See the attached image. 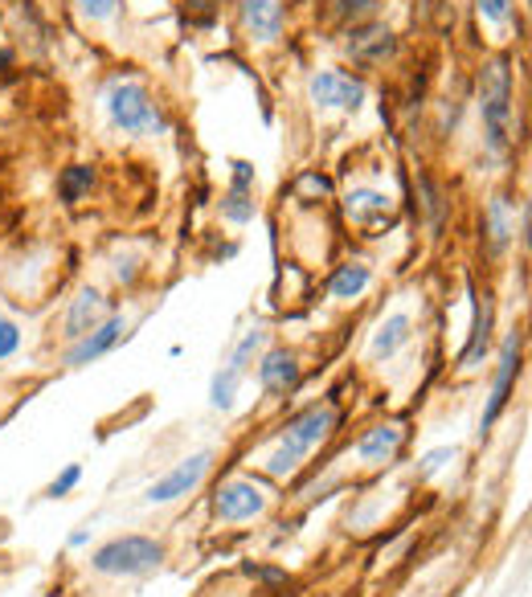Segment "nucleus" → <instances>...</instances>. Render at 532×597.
Instances as JSON below:
<instances>
[{
	"label": "nucleus",
	"instance_id": "nucleus-1",
	"mask_svg": "<svg viewBox=\"0 0 532 597\" xmlns=\"http://www.w3.org/2000/svg\"><path fill=\"white\" fill-rule=\"evenodd\" d=\"M337 425H340V409L332 402L307 405L295 418H287L283 439L266 455V474H270V479H291V474L303 467V458L337 434Z\"/></svg>",
	"mask_w": 532,
	"mask_h": 597
},
{
	"label": "nucleus",
	"instance_id": "nucleus-25",
	"mask_svg": "<svg viewBox=\"0 0 532 597\" xmlns=\"http://www.w3.org/2000/svg\"><path fill=\"white\" fill-rule=\"evenodd\" d=\"M337 4V21H353V25H360V21H369L372 13H377V0H332Z\"/></svg>",
	"mask_w": 532,
	"mask_h": 597
},
{
	"label": "nucleus",
	"instance_id": "nucleus-4",
	"mask_svg": "<svg viewBox=\"0 0 532 597\" xmlns=\"http://www.w3.org/2000/svg\"><path fill=\"white\" fill-rule=\"evenodd\" d=\"M164 545L156 536H140V532H127V536H115L90 552V569L99 577H148L164 564Z\"/></svg>",
	"mask_w": 532,
	"mask_h": 597
},
{
	"label": "nucleus",
	"instance_id": "nucleus-26",
	"mask_svg": "<svg viewBox=\"0 0 532 597\" xmlns=\"http://www.w3.org/2000/svg\"><path fill=\"white\" fill-rule=\"evenodd\" d=\"M78 483H83V467H78V462H71V467H66V471L58 474L50 487H46V495H50V499H66V495H71Z\"/></svg>",
	"mask_w": 532,
	"mask_h": 597
},
{
	"label": "nucleus",
	"instance_id": "nucleus-19",
	"mask_svg": "<svg viewBox=\"0 0 532 597\" xmlns=\"http://www.w3.org/2000/svg\"><path fill=\"white\" fill-rule=\"evenodd\" d=\"M369 282H372V270L365 263H349V266H340L337 275H332V298H360L365 291H369Z\"/></svg>",
	"mask_w": 532,
	"mask_h": 597
},
{
	"label": "nucleus",
	"instance_id": "nucleus-27",
	"mask_svg": "<svg viewBox=\"0 0 532 597\" xmlns=\"http://www.w3.org/2000/svg\"><path fill=\"white\" fill-rule=\"evenodd\" d=\"M455 458H459V446H439V450L418 458V474H439L446 462H455Z\"/></svg>",
	"mask_w": 532,
	"mask_h": 597
},
{
	"label": "nucleus",
	"instance_id": "nucleus-29",
	"mask_svg": "<svg viewBox=\"0 0 532 597\" xmlns=\"http://www.w3.org/2000/svg\"><path fill=\"white\" fill-rule=\"evenodd\" d=\"M479 17L492 21V25H504V21L512 17V0H476Z\"/></svg>",
	"mask_w": 532,
	"mask_h": 597
},
{
	"label": "nucleus",
	"instance_id": "nucleus-32",
	"mask_svg": "<svg viewBox=\"0 0 532 597\" xmlns=\"http://www.w3.org/2000/svg\"><path fill=\"white\" fill-rule=\"evenodd\" d=\"M217 4H221V0H189V9H197V13H201V21H210Z\"/></svg>",
	"mask_w": 532,
	"mask_h": 597
},
{
	"label": "nucleus",
	"instance_id": "nucleus-35",
	"mask_svg": "<svg viewBox=\"0 0 532 597\" xmlns=\"http://www.w3.org/2000/svg\"><path fill=\"white\" fill-rule=\"evenodd\" d=\"M422 597H439V594H422Z\"/></svg>",
	"mask_w": 532,
	"mask_h": 597
},
{
	"label": "nucleus",
	"instance_id": "nucleus-12",
	"mask_svg": "<svg viewBox=\"0 0 532 597\" xmlns=\"http://www.w3.org/2000/svg\"><path fill=\"white\" fill-rule=\"evenodd\" d=\"M127 335V323H124V316H111V319H103L94 332H87L83 340H74L71 348H66V365L71 369H83V365H94L99 356H106V352L115 348L119 340Z\"/></svg>",
	"mask_w": 532,
	"mask_h": 597
},
{
	"label": "nucleus",
	"instance_id": "nucleus-34",
	"mask_svg": "<svg viewBox=\"0 0 532 597\" xmlns=\"http://www.w3.org/2000/svg\"><path fill=\"white\" fill-rule=\"evenodd\" d=\"M9 66H13V53L0 46V71H9Z\"/></svg>",
	"mask_w": 532,
	"mask_h": 597
},
{
	"label": "nucleus",
	"instance_id": "nucleus-24",
	"mask_svg": "<svg viewBox=\"0 0 532 597\" xmlns=\"http://www.w3.org/2000/svg\"><path fill=\"white\" fill-rule=\"evenodd\" d=\"M418 185H422V201H426V213H430V229H434V233H439V229H443V217H446L443 189H439V185H434V180H430V176H422V180H418Z\"/></svg>",
	"mask_w": 532,
	"mask_h": 597
},
{
	"label": "nucleus",
	"instance_id": "nucleus-10",
	"mask_svg": "<svg viewBox=\"0 0 532 597\" xmlns=\"http://www.w3.org/2000/svg\"><path fill=\"white\" fill-rule=\"evenodd\" d=\"M303 381V365L291 348H270L258 356V385L270 397H287L291 389H300Z\"/></svg>",
	"mask_w": 532,
	"mask_h": 597
},
{
	"label": "nucleus",
	"instance_id": "nucleus-33",
	"mask_svg": "<svg viewBox=\"0 0 532 597\" xmlns=\"http://www.w3.org/2000/svg\"><path fill=\"white\" fill-rule=\"evenodd\" d=\"M87 541H90V532H87V528H78V532H71V541H66V545H71V548H83Z\"/></svg>",
	"mask_w": 532,
	"mask_h": 597
},
{
	"label": "nucleus",
	"instance_id": "nucleus-9",
	"mask_svg": "<svg viewBox=\"0 0 532 597\" xmlns=\"http://www.w3.org/2000/svg\"><path fill=\"white\" fill-rule=\"evenodd\" d=\"M111 298L103 291H94V287H83L78 295L71 298V307H66V316H62V340L74 344V340H83L87 332H94L103 319H111Z\"/></svg>",
	"mask_w": 532,
	"mask_h": 597
},
{
	"label": "nucleus",
	"instance_id": "nucleus-6",
	"mask_svg": "<svg viewBox=\"0 0 532 597\" xmlns=\"http://www.w3.org/2000/svg\"><path fill=\"white\" fill-rule=\"evenodd\" d=\"M213 516L221 524H246V520H258L266 508H270V495L254 483V479H226L210 499Z\"/></svg>",
	"mask_w": 532,
	"mask_h": 597
},
{
	"label": "nucleus",
	"instance_id": "nucleus-20",
	"mask_svg": "<svg viewBox=\"0 0 532 597\" xmlns=\"http://www.w3.org/2000/svg\"><path fill=\"white\" fill-rule=\"evenodd\" d=\"M266 348V332L263 328H250L246 335H242V340H238V344H233V352L230 356H226V369L230 372H238V377H242V381H246V372H250V365H254V360H258V352Z\"/></svg>",
	"mask_w": 532,
	"mask_h": 597
},
{
	"label": "nucleus",
	"instance_id": "nucleus-2",
	"mask_svg": "<svg viewBox=\"0 0 532 597\" xmlns=\"http://www.w3.org/2000/svg\"><path fill=\"white\" fill-rule=\"evenodd\" d=\"M479 124H483V143L504 156L512 148V62L492 58L479 71Z\"/></svg>",
	"mask_w": 532,
	"mask_h": 597
},
{
	"label": "nucleus",
	"instance_id": "nucleus-15",
	"mask_svg": "<svg viewBox=\"0 0 532 597\" xmlns=\"http://www.w3.org/2000/svg\"><path fill=\"white\" fill-rule=\"evenodd\" d=\"M393 50H397V37H393V29H385V25H353V34H349L353 62L377 66V62L393 58Z\"/></svg>",
	"mask_w": 532,
	"mask_h": 597
},
{
	"label": "nucleus",
	"instance_id": "nucleus-11",
	"mask_svg": "<svg viewBox=\"0 0 532 597\" xmlns=\"http://www.w3.org/2000/svg\"><path fill=\"white\" fill-rule=\"evenodd\" d=\"M471 298H476V323H471V335H467V348L459 352V369L463 372L479 369V365L487 360L492 332H496V303H492V295H487V291H483V295L471 291Z\"/></svg>",
	"mask_w": 532,
	"mask_h": 597
},
{
	"label": "nucleus",
	"instance_id": "nucleus-28",
	"mask_svg": "<svg viewBox=\"0 0 532 597\" xmlns=\"http://www.w3.org/2000/svg\"><path fill=\"white\" fill-rule=\"evenodd\" d=\"M17 348H21V328L9 316H0V360L17 356Z\"/></svg>",
	"mask_w": 532,
	"mask_h": 597
},
{
	"label": "nucleus",
	"instance_id": "nucleus-23",
	"mask_svg": "<svg viewBox=\"0 0 532 597\" xmlns=\"http://www.w3.org/2000/svg\"><path fill=\"white\" fill-rule=\"evenodd\" d=\"M90 185H94V173H90L87 164H74V168H66V176H62V201H83V193H87Z\"/></svg>",
	"mask_w": 532,
	"mask_h": 597
},
{
	"label": "nucleus",
	"instance_id": "nucleus-16",
	"mask_svg": "<svg viewBox=\"0 0 532 597\" xmlns=\"http://www.w3.org/2000/svg\"><path fill=\"white\" fill-rule=\"evenodd\" d=\"M344 213H349V221L360 229H377L390 221L393 213V196L381 193V189H353V193L344 196Z\"/></svg>",
	"mask_w": 532,
	"mask_h": 597
},
{
	"label": "nucleus",
	"instance_id": "nucleus-8",
	"mask_svg": "<svg viewBox=\"0 0 532 597\" xmlns=\"http://www.w3.org/2000/svg\"><path fill=\"white\" fill-rule=\"evenodd\" d=\"M307 94H312V103L324 106V111H356V106L365 103V82L353 78V74L344 71H319L312 74V82H307Z\"/></svg>",
	"mask_w": 532,
	"mask_h": 597
},
{
	"label": "nucleus",
	"instance_id": "nucleus-14",
	"mask_svg": "<svg viewBox=\"0 0 532 597\" xmlns=\"http://www.w3.org/2000/svg\"><path fill=\"white\" fill-rule=\"evenodd\" d=\"M238 17L250 41H279L283 37V0H242Z\"/></svg>",
	"mask_w": 532,
	"mask_h": 597
},
{
	"label": "nucleus",
	"instance_id": "nucleus-21",
	"mask_svg": "<svg viewBox=\"0 0 532 597\" xmlns=\"http://www.w3.org/2000/svg\"><path fill=\"white\" fill-rule=\"evenodd\" d=\"M238 385H242V377H238V372H230L226 365L213 372V381H210V405H213V409L230 414L233 402H238Z\"/></svg>",
	"mask_w": 532,
	"mask_h": 597
},
{
	"label": "nucleus",
	"instance_id": "nucleus-17",
	"mask_svg": "<svg viewBox=\"0 0 532 597\" xmlns=\"http://www.w3.org/2000/svg\"><path fill=\"white\" fill-rule=\"evenodd\" d=\"M409 335H414V319H409V312H393V316H385L381 323H377V332H372V340H369V360H390V356H397V352L409 344Z\"/></svg>",
	"mask_w": 532,
	"mask_h": 597
},
{
	"label": "nucleus",
	"instance_id": "nucleus-13",
	"mask_svg": "<svg viewBox=\"0 0 532 597\" xmlns=\"http://www.w3.org/2000/svg\"><path fill=\"white\" fill-rule=\"evenodd\" d=\"M402 446H406V425L377 422L356 439V458H360L365 467H381V462H393Z\"/></svg>",
	"mask_w": 532,
	"mask_h": 597
},
{
	"label": "nucleus",
	"instance_id": "nucleus-22",
	"mask_svg": "<svg viewBox=\"0 0 532 597\" xmlns=\"http://www.w3.org/2000/svg\"><path fill=\"white\" fill-rule=\"evenodd\" d=\"M221 217L233 221V226H246L250 217H254V189H238V185H230L226 196H221Z\"/></svg>",
	"mask_w": 532,
	"mask_h": 597
},
{
	"label": "nucleus",
	"instance_id": "nucleus-7",
	"mask_svg": "<svg viewBox=\"0 0 532 597\" xmlns=\"http://www.w3.org/2000/svg\"><path fill=\"white\" fill-rule=\"evenodd\" d=\"M210 467H213V450H197V455L180 458L173 471L160 474L156 483L143 492V504H152V508H160V504H177V499H185V495L197 492V487L205 483Z\"/></svg>",
	"mask_w": 532,
	"mask_h": 597
},
{
	"label": "nucleus",
	"instance_id": "nucleus-30",
	"mask_svg": "<svg viewBox=\"0 0 532 597\" xmlns=\"http://www.w3.org/2000/svg\"><path fill=\"white\" fill-rule=\"evenodd\" d=\"M78 9L87 21H111L119 13V0H78Z\"/></svg>",
	"mask_w": 532,
	"mask_h": 597
},
{
	"label": "nucleus",
	"instance_id": "nucleus-18",
	"mask_svg": "<svg viewBox=\"0 0 532 597\" xmlns=\"http://www.w3.org/2000/svg\"><path fill=\"white\" fill-rule=\"evenodd\" d=\"M483 238H487V254H504L512 246L516 226H512V205L508 196H492L487 201V213H483Z\"/></svg>",
	"mask_w": 532,
	"mask_h": 597
},
{
	"label": "nucleus",
	"instance_id": "nucleus-5",
	"mask_svg": "<svg viewBox=\"0 0 532 597\" xmlns=\"http://www.w3.org/2000/svg\"><path fill=\"white\" fill-rule=\"evenodd\" d=\"M520 360H524V332L512 328L499 344V360H496V377H492V393L483 405V418H479V434H492V425L504 418V409L512 402L516 377H520Z\"/></svg>",
	"mask_w": 532,
	"mask_h": 597
},
{
	"label": "nucleus",
	"instance_id": "nucleus-31",
	"mask_svg": "<svg viewBox=\"0 0 532 597\" xmlns=\"http://www.w3.org/2000/svg\"><path fill=\"white\" fill-rule=\"evenodd\" d=\"M300 193H328V180H324V176H316V173H307L300 180Z\"/></svg>",
	"mask_w": 532,
	"mask_h": 597
},
{
	"label": "nucleus",
	"instance_id": "nucleus-3",
	"mask_svg": "<svg viewBox=\"0 0 532 597\" xmlns=\"http://www.w3.org/2000/svg\"><path fill=\"white\" fill-rule=\"evenodd\" d=\"M106 119L115 131H124V136H136V140H148V136H164L168 131V119H164V111L160 103L152 99V90L143 87V82H111L106 87Z\"/></svg>",
	"mask_w": 532,
	"mask_h": 597
}]
</instances>
